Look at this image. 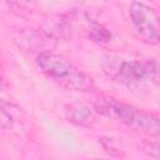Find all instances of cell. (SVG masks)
Wrapping results in <instances>:
<instances>
[{
  "instance_id": "1",
  "label": "cell",
  "mask_w": 160,
  "mask_h": 160,
  "mask_svg": "<svg viewBox=\"0 0 160 160\" xmlns=\"http://www.w3.org/2000/svg\"><path fill=\"white\" fill-rule=\"evenodd\" d=\"M36 64L46 76L68 90L89 92L96 89L94 80L89 75L59 54L41 51L36 56Z\"/></svg>"
},
{
  "instance_id": "2",
  "label": "cell",
  "mask_w": 160,
  "mask_h": 160,
  "mask_svg": "<svg viewBox=\"0 0 160 160\" xmlns=\"http://www.w3.org/2000/svg\"><path fill=\"white\" fill-rule=\"evenodd\" d=\"M104 71L131 90H145L159 81V62L152 58L141 60L109 59L104 65Z\"/></svg>"
},
{
  "instance_id": "3",
  "label": "cell",
  "mask_w": 160,
  "mask_h": 160,
  "mask_svg": "<svg viewBox=\"0 0 160 160\" xmlns=\"http://www.w3.org/2000/svg\"><path fill=\"white\" fill-rule=\"evenodd\" d=\"M95 110L110 119L119 121L134 131L148 135L159 134L160 122L156 115L142 111L141 109L122 102L118 99L101 98L95 101Z\"/></svg>"
},
{
  "instance_id": "4",
  "label": "cell",
  "mask_w": 160,
  "mask_h": 160,
  "mask_svg": "<svg viewBox=\"0 0 160 160\" xmlns=\"http://www.w3.org/2000/svg\"><path fill=\"white\" fill-rule=\"evenodd\" d=\"M129 15L139 38L150 45H156L159 42V22L156 11L144 2H131Z\"/></svg>"
},
{
  "instance_id": "5",
  "label": "cell",
  "mask_w": 160,
  "mask_h": 160,
  "mask_svg": "<svg viewBox=\"0 0 160 160\" xmlns=\"http://www.w3.org/2000/svg\"><path fill=\"white\" fill-rule=\"evenodd\" d=\"M65 115L69 121L79 126H90L95 122V111L85 105H71L65 109Z\"/></svg>"
},
{
  "instance_id": "6",
  "label": "cell",
  "mask_w": 160,
  "mask_h": 160,
  "mask_svg": "<svg viewBox=\"0 0 160 160\" xmlns=\"http://www.w3.org/2000/svg\"><path fill=\"white\" fill-rule=\"evenodd\" d=\"M89 34L95 41H99V42H106L110 40V34L106 31V29L96 22H91Z\"/></svg>"
},
{
  "instance_id": "7",
  "label": "cell",
  "mask_w": 160,
  "mask_h": 160,
  "mask_svg": "<svg viewBox=\"0 0 160 160\" xmlns=\"http://www.w3.org/2000/svg\"><path fill=\"white\" fill-rule=\"evenodd\" d=\"M142 151L148 154L150 158L155 160L159 159V144L158 141H144L142 142Z\"/></svg>"
},
{
  "instance_id": "8",
  "label": "cell",
  "mask_w": 160,
  "mask_h": 160,
  "mask_svg": "<svg viewBox=\"0 0 160 160\" xmlns=\"http://www.w3.org/2000/svg\"><path fill=\"white\" fill-rule=\"evenodd\" d=\"M0 82H1V80H0Z\"/></svg>"
}]
</instances>
